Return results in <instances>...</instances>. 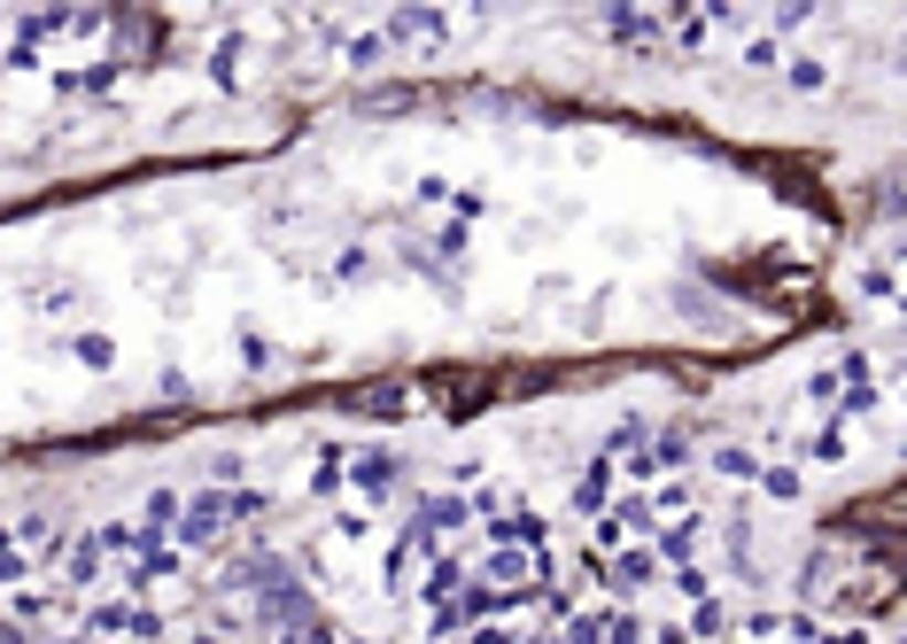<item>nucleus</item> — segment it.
<instances>
[{
	"label": "nucleus",
	"mask_w": 907,
	"mask_h": 644,
	"mask_svg": "<svg viewBox=\"0 0 907 644\" xmlns=\"http://www.w3.org/2000/svg\"><path fill=\"white\" fill-rule=\"evenodd\" d=\"M125 574H133V582H164V574H179V536H133Z\"/></svg>",
	"instance_id": "nucleus-3"
},
{
	"label": "nucleus",
	"mask_w": 907,
	"mask_h": 644,
	"mask_svg": "<svg viewBox=\"0 0 907 644\" xmlns=\"http://www.w3.org/2000/svg\"><path fill=\"white\" fill-rule=\"evenodd\" d=\"M613 497H621V466H613V458H598V466L582 474V489H574V505H582V513L598 520V513H605Z\"/></svg>",
	"instance_id": "nucleus-5"
},
{
	"label": "nucleus",
	"mask_w": 907,
	"mask_h": 644,
	"mask_svg": "<svg viewBox=\"0 0 907 644\" xmlns=\"http://www.w3.org/2000/svg\"><path fill=\"white\" fill-rule=\"evenodd\" d=\"M714 466H721L729 482H760V458H752L745 443H721V451H714Z\"/></svg>",
	"instance_id": "nucleus-7"
},
{
	"label": "nucleus",
	"mask_w": 907,
	"mask_h": 644,
	"mask_svg": "<svg viewBox=\"0 0 907 644\" xmlns=\"http://www.w3.org/2000/svg\"><path fill=\"white\" fill-rule=\"evenodd\" d=\"M426 559H434V536H419V528H403V536H396V551H388V582H396V590H419V574H426Z\"/></svg>",
	"instance_id": "nucleus-4"
},
{
	"label": "nucleus",
	"mask_w": 907,
	"mask_h": 644,
	"mask_svg": "<svg viewBox=\"0 0 907 644\" xmlns=\"http://www.w3.org/2000/svg\"><path fill=\"white\" fill-rule=\"evenodd\" d=\"M652 644H690V636H683V629H675V621H667V629H660V636H652Z\"/></svg>",
	"instance_id": "nucleus-10"
},
{
	"label": "nucleus",
	"mask_w": 907,
	"mask_h": 644,
	"mask_svg": "<svg viewBox=\"0 0 907 644\" xmlns=\"http://www.w3.org/2000/svg\"><path fill=\"white\" fill-rule=\"evenodd\" d=\"M760 489H768V497H783V505H791V497H799V474H791V466H760Z\"/></svg>",
	"instance_id": "nucleus-9"
},
{
	"label": "nucleus",
	"mask_w": 907,
	"mask_h": 644,
	"mask_svg": "<svg viewBox=\"0 0 907 644\" xmlns=\"http://www.w3.org/2000/svg\"><path fill=\"white\" fill-rule=\"evenodd\" d=\"M341 482H349V497L380 505L388 482H396V458H388V451H349V458H341Z\"/></svg>",
	"instance_id": "nucleus-2"
},
{
	"label": "nucleus",
	"mask_w": 907,
	"mask_h": 644,
	"mask_svg": "<svg viewBox=\"0 0 907 644\" xmlns=\"http://www.w3.org/2000/svg\"><path fill=\"white\" fill-rule=\"evenodd\" d=\"M466 520H474V505H466V497H426L411 528H419V536H450V528H466Z\"/></svg>",
	"instance_id": "nucleus-6"
},
{
	"label": "nucleus",
	"mask_w": 907,
	"mask_h": 644,
	"mask_svg": "<svg viewBox=\"0 0 907 644\" xmlns=\"http://www.w3.org/2000/svg\"><path fill=\"white\" fill-rule=\"evenodd\" d=\"M256 505H264V497H249V489H241V497H225V489H202L194 505H179V528H171V536H179V543H210L218 528L249 520Z\"/></svg>",
	"instance_id": "nucleus-1"
},
{
	"label": "nucleus",
	"mask_w": 907,
	"mask_h": 644,
	"mask_svg": "<svg viewBox=\"0 0 907 644\" xmlns=\"http://www.w3.org/2000/svg\"><path fill=\"white\" fill-rule=\"evenodd\" d=\"M24 574H32V559H24V543H9V536H0V582H9V590H17Z\"/></svg>",
	"instance_id": "nucleus-8"
}]
</instances>
